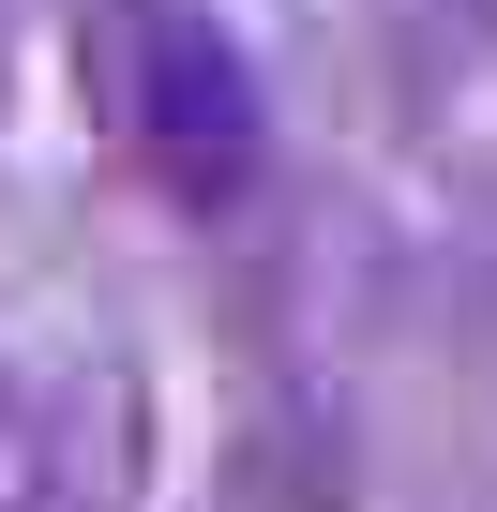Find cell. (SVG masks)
<instances>
[{"instance_id":"1","label":"cell","mask_w":497,"mask_h":512,"mask_svg":"<svg viewBox=\"0 0 497 512\" xmlns=\"http://www.w3.org/2000/svg\"><path fill=\"white\" fill-rule=\"evenodd\" d=\"M76 91H91L106 151L181 226L257 211V181H272V91H257V46H241L211 0H91L76 16Z\"/></svg>"},{"instance_id":"2","label":"cell","mask_w":497,"mask_h":512,"mask_svg":"<svg viewBox=\"0 0 497 512\" xmlns=\"http://www.w3.org/2000/svg\"><path fill=\"white\" fill-rule=\"evenodd\" d=\"M46 497V467H31V422H0V512H31Z\"/></svg>"}]
</instances>
